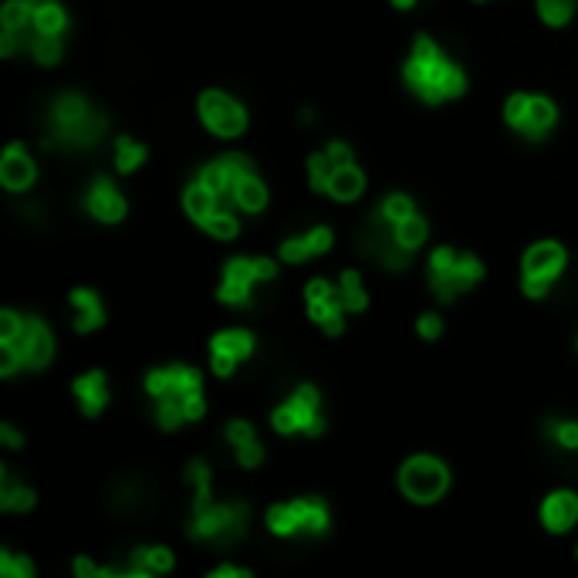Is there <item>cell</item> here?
Here are the masks:
<instances>
[{"mask_svg":"<svg viewBox=\"0 0 578 578\" xmlns=\"http://www.w3.org/2000/svg\"><path fill=\"white\" fill-rule=\"evenodd\" d=\"M426 220L416 213L413 200L406 193H389L382 207L372 213L366 230H362V254L379 261L389 271H403L413 261V251L426 244Z\"/></svg>","mask_w":578,"mask_h":578,"instance_id":"obj_1","label":"cell"},{"mask_svg":"<svg viewBox=\"0 0 578 578\" xmlns=\"http://www.w3.org/2000/svg\"><path fill=\"white\" fill-rule=\"evenodd\" d=\"M146 393L156 403V423L163 430H180L183 423H197L207 413L203 376L193 366H166L146 376Z\"/></svg>","mask_w":578,"mask_h":578,"instance_id":"obj_2","label":"cell"},{"mask_svg":"<svg viewBox=\"0 0 578 578\" xmlns=\"http://www.w3.org/2000/svg\"><path fill=\"white\" fill-rule=\"evenodd\" d=\"M403 78H406L409 92L426 105H443L450 99H460V95L467 92L464 68H460L437 41L423 38V34L413 44V55L406 58Z\"/></svg>","mask_w":578,"mask_h":578,"instance_id":"obj_3","label":"cell"},{"mask_svg":"<svg viewBox=\"0 0 578 578\" xmlns=\"http://www.w3.org/2000/svg\"><path fill=\"white\" fill-rule=\"evenodd\" d=\"M55 355V342L41 318L0 311V376H14L21 369H44Z\"/></svg>","mask_w":578,"mask_h":578,"instance_id":"obj_4","label":"cell"},{"mask_svg":"<svg viewBox=\"0 0 578 578\" xmlns=\"http://www.w3.org/2000/svg\"><path fill=\"white\" fill-rule=\"evenodd\" d=\"M105 129H109V119H105L92 102L75 92H65L58 95L48 109V136H44V146L92 149L95 142L105 136Z\"/></svg>","mask_w":578,"mask_h":578,"instance_id":"obj_5","label":"cell"},{"mask_svg":"<svg viewBox=\"0 0 578 578\" xmlns=\"http://www.w3.org/2000/svg\"><path fill=\"white\" fill-rule=\"evenodd\" d=\"M186 535L203 545H234L247 535V504L244 501H224L217 504L197 501L193 504L190 524H186Z\"/></svg>","mask_w":578,"mask_h":578,"instance_id":"obj_6","label":"cell"},{"mask_svg":"<svg viewBox=\"0 0 578 578\" xmlns=\"http://www.w3.org/2000/svg\"><path fill=\"white\" fill-rule=\"evenodd\" d=\"M480 278H484V264L474 254H457L453 247H437L430 254V291L443 305L470 291Z\"/></svg>","mask_w":578,"mask_h":578,"instance_id":"obj_7","label":"cell"},{"mask_svg":"<svg viewBox=\"0 0 578 578\" xmlns=\"http://www.w3.org/2000/svg\"><path fill=\"white\" fill-rule=\"evenodd\" d=\"M328 504L322 497H295V501L274 504L268 511V528L278 538H301V535H325L328 531Z\"/></svg>","mask_w":578,"mask_h":578,"instance_id":"obj_8","label":"cell"},{"mask_svg":"<svg viewBox=\"0 0 578 578\" xmlns=\"http://www.w3.org/2000/svg\"><path fill=\"white\" fill-rule=\"evenodd\" d=\"M565 264H568V254L558 240H538V244H531L521 261V291L528 298L541 301L555 288V281L562 278Z\"/></svg>","mask_w":578,"mask_h":578,"instance_id":"obj_9","label":"cell"},{"mask_svg":"<svg viewBox=\"0 0 578 578\" xmlns=\"http://www.w3.org/2000/svg\"><path fill=\"white\" fill-rule=\"evenodd\" d=\"M274 430L284 433V437H295V433H305V437H322L325 433V416H322V396H318L315 386H298L284 403L271 413Z\"/></svg>","mask_w":578,"mask_h":578,"instance_id":"obj_10","label":"cell"},{"mask_svg":"<svg viewBox=\"0 0 578 578\" xmlns=\"http://www.w3.org/2000/svg\"><path fill=\"white\" fill-rule=\"evenodd\" d=\"M450 487V470L443 460L430 457V453H416L399 467V491H403L413 504H433L447 494Z\"/></svg>","mask_w":578,"mask_h":578,"instance_id":"obj_11","label":"cell"},{"mask_svg":"<svg viewBox=\"0 0 578 578\" xmlns=\"http://www.w3.org/2000/svg\"><path fill=\"white\" fill-rule=\"evenodd\" d=\"M278 268L268 257H234L224 264V281H220L217 298L230 308H247L254 298V288L261 281H271Z\"/></svg>","mask_w":578,"mask_h":578,"instance_id":"obj_12","label":"cell"},{"mask_svg":"<svg viewBox=\"0 0 578 578\" xmlns=\"http://www.w3.org/2000/svg\"><path fill=\"white\" fill-rule=\"evenodd\" d=\"M504 122L528 142H541L555 129L558 109L545 95H511V99L504 102Z\"/></svg>","mask_w":578,"mask_h":578,"instance_id":"obj_13","label":"cell"},{"mask_svg":"<svg viewBox=\"0 0 578 578\" xmlns=\"http://www.w3.org/2000/svg\"><path fill=\"white\" fill-rule=\"evenodd\" d=\"M197 112H200L203 126H207L213 136H220V139H237L240 132L247 129L244 105L230 99L227 92H217V88H210V92L200 95Z\"/></svg>","mask_w":578,"mask_h":578,"instance_id":"obj_14","label":"cell"},{"mask_svg":"<svg viewBox=\"0 0 578 578\" xmlns=\"http://www.w3.org/2000/svg\"><path fill=\"white\" fill-rule=\"evenodd\" d=\"M305 301H308V318L322 328L325 335H342L345 328V301H342V291L335 284H328L325 278H315L305 288Z\"/></svg>","mask_w":578,"mask_h":578,"instance_id":"obj_15","label":"cell"},{"mask_svg":"<svg viewBox=\"0 0 578 578\" xmlns=\"http://www.w3.org/2000/svg\"><path fill=\"white\" fill-rule=\"evenodd\" d=\"M328 156H332V180H328V197L339 200V203H352L362 197V190H366V173L359 170V163H355L352 156V146H345V142H328Z\"/></svg>","mask_w":578,"mask_h":578,"instance_id":"obj_16","label":"cell"},{"mask_svg":"<svg viewBox=\"0 0 578 578\" xmlns=\"http://www.w3.org/2000/svg\"><path fill=\"white\" fill-rule=\"evenodd\" d=\"M251 355H254V335L244 332V328H227V332H217L210 339V369L220 379L234 376V369L244 359H251Z\"/></svg>","mask_w":578,"mask_h":578,"instance_id":"obj_17","label":"cell"},{"mask_svg":"<svg viewBox=\"0 0 578 578\" xmlns=\"http://www.w3.org/2000/svg\"><path fill=\"white\" fill-rule=\"evenodd\" d=\"M247 173H254L251 159L240 156V153H227V156H220V159H213V163L203 166L197 180L207 186V190L217 193L220 200L230 203V193H234V186L244 180Z\"/></svg>","mask_w":578,"mask_h":578,"instance_id":"obj_18","label":"cell"},{"mask_svg":"<svg viewBox=\"0 0 578 578\" xmlns=\"http://www.w3.org/2000/svg\"><path fill=\"white\" fill-rule=\"evenodd\" d=\"M85 207L95 220H102V224H119V220H126L129 203L109 176H95L85 193Z\"/></svg>","mask_w":578,"mask_h":578,"instance_id":"obj_19","label":"cell"},{"mask_svg":"<svg viewBox=\"0 0 578 578\" xmlns=\"http://www.w3.org/2000/svg\"><path fill=\"white\" fill-rule=\"evenodd\" d=\"M34 180H38V166L28 156V149L21 142H11L4 149V156H0V183H4V190L24 193Z\"/></svg>","mask_w":578,"mask_h":578,"instance_id":"obj_20","label":"cell"},{"mask_svg":"<svg viewBox=\"0 0 578 578\" xmlns=\"http://www.w3.org/2000/svg\"><path fill=\"white\" fill-rule=\"evenodd\" d=\"M332 244H335L332 227H315V230H308V234H301V237L284 240L278 254H281L284 264H305V261H311V257L328 254V251H332Z\"/></svg>","mask_w":578,"mask_h":578,"instance_id":"obj_21","label":"cell"},{"mask_svg":"<svg viewBox=\"0 0 578 578\" xmlns=\"http://www.w3.org/2000/svg\"><path fill=\"white\" fill-rule=\"evenodd\" d=\"M541 524L551 535H565L578 524V494L575 491H551L541 504Z\"/></svg>","mask_w":578,"mask_h":578,"instance_id":"obj_22","label":"cell"},{"mask_svg":"<svg viewBox=\"0 0 578 578\" xmlns=\"http://www.w3.org/2000/svg\"><path fill=\"white\" fill-rule=\"evenodd\" d=\"M224 437L227 443L234 447V457H237V464L240 467H261V460H264V447L257 443V433H254V426L251 423H244V420H234V423H227V430H224Z\"/></svg>","mask_w":578,"mask_h":578,"instance_id":"obj_23","label":"cell"},{"mask_svg":"<svg viewBox=\"0 0 578 578\" xmlns=\"http://www.w3.org/2000/svg\"><path fill=\"white\" fill-rule=\"evenodd\" d=\"M71 389H75V399L85 416H99L105 403H109V382H105V372H99V369L78 376Z\"/></svg>","mask_w":578,"mask_h":578,"instance_id":"obj_24","label":"cell"},{"mask_svg":"<svg viewBox=\"0 0 578 578\" xmlns=\"http://www.w3.org/2000/svg\"><path fill=\"white\" fill-rule=\"evenodd\" d=\"M71 308H75V332H95L105 325V308L102 298L92 288H75L71 291Z\"/></svg>","mask_w":578,"mask_h":578,"instance_id":"obj_25","label":"cell"},{"mask_svg":"<svg viewBox=\"0 0 578 578\" xmlns=\"http://www.w3.org/2000/svg\"><path fill=\"white\" fill-rule=\"evenodd\" d=\"M28 4H31L34 34H51V38H65V31H68V11L61 7V0H28Z\"/></svg>","mask_w":578,"mask_h":578,"instance_id":"obj_26","label":"cell"},{"mask_svg":"<svg viewBox=\"0 0 578 578\" xmlns=\"http://www.w3.org/2000/svg\"><path fill=\"white\" fill-rule=\"evenodd\" d=\"M176 558L170 548L163 545H142L129 555V568L136 578H146V575H159V572H173Z\"/></svg>","mask_w":578,"mask_h":578,"instance_id":"obj_27","label":"cell"},{"mask_svg":"<svg viewBox=\"0 0 578 578\" xmlns=\"http://www.w3.org/2000/svg\"><path fill=\"white\" fill-rule=\"evenodd\" d=\"M230 203L244 213H261L264 207H268V186L257 180L254 173H247L244 180L234 186V193H230Z\"/></svg>","mask_w":578,"mask_h":578,"instance_id":"obj_28","label":"cell"},{"mask_svg":"<svg viewBox=\"0 0 578 578\" xmlns=\"http://www.w3.org/2000/svg\"><path fill=\"white\" fill-rule=\"evenodd\" d=\"M0 508L4 511H31L34 508V491L28 484H17L7 467H0Z\"/></svg>","mask_w":578,"mask_h":578,"instance_id":"obj_29","label":"cell"},{"mask_svg":"<svg viewBox=\"0 0 578 578\" xmlns=\"http://www.w3.org/2000/svg\"><path fill=\"white\" fill-rule=\"evenodd\" d=\"M149 149L142 142L129 139V136H119L115 139V170L119 173H136L142 163H146Z\"/></svg>","mask_w":578,"mask_h":578,"instance_id":"obj_30","label":"cell"},{"mask_svg":"<svg viewBox=\"0 0 578 578\" xmlns=\"http://www.w3.org/2000/svg\"><path fill=\"white\" fill-rule=\"evenodd\" d=\"M541 433H545L548 443H555L558 450L578 453V423L575 420H545Z\"/></svg>","mask_w":578,"mask_h":578,"instance_id":"obj_31","label":"cell"},{"mask_svg":"<svg viewBox=\"0 0 578 578\" xmlns=\"http://www.w3.org/2000/svg\"><path fill=\"white\" fill-rule=\"evenodd\" d=\"M61 41H65V38H51V34H34L31 31L28 55L38 61V65L51 68V65H58V58H61Z\"/></svg>","mask_w":578,"mask_h":578,"instance_id":"obj_32","label":"cell"},{"mask_svg":"<svg viewBox=\"0 0 578 578\" xmlns=\"http://www.w3.org/2000/svg\"><path fill=\"white\" fill-rule=\"evenodd\" d=\"M535 4H538L541 21H545L548 28H565V24L575 17L578 0H535Z\"/></svg>","mask_w":578,"mask_h":578,"instance_id":"obj_33","label":"cell"},{"mask_svg":"<svg viewBox=\"0 0 578 578\" xmlns=\"http://www.w3.org/2000/svg\"><path fill=\"white\" fill-rule=\"evenodd\" d=\"M339 291H342V301H345V308H349V311H366L369 295H366V288H362V278L355 271L342 274Z\"/></svg>","mask_w":578,"mask_h":578,"instance_id":"obj_34","label":"cell"},{"mask_svg":"<svg viewBox=\"0 0 578 578\" xmlns=\"http://www.w3.org/2000/svg\"><path fill=\"white\" fill-rule=\"evenodd\" d=\"M332 156H328V149L325 153H315L308 159V183H311V190L315 193H328V180H332Z\"/></svg>","mask_w":578,"mask_h":578,"instance_id":"obj_35","label":"cell"},{"mask_svg":"<svg viewBox=\"0 0 578 578\" xmlns=\"http://www.w3.org/2000/svg\"><path fill=\"white\" fill-rule=\"evenodd\" d=\"M0 575L4 578H34V565L17 551H0Z\"/></svg>","mask_w":578,"mask_h":578,"instance_id":"obj_36","label":"cell"},{"mask_svg":"<svg viewBox=\"0 0 578 578\" xmlns=\"http://www.w3.org/2000/svg\"><path fill=\"white\" fill-rule=\"evenodd\" d=\"M416 332H420V339H426V342H433V339H440L443 335V322H440V315H423L420 322H416Z\"/></svg>","mask_w":578,"mask_h":578,"instance_id":"obj_37","label":"cell"},{"mask_svg":"<svg viewBox=\"0 0 578 578\" xmlns=\"http://www.w3.org/2000/svg\"><path fill=\"white\" fill-rule=\"evenodd\" d=\"M75 575L78 578H102V568L95 562H88V558H75Z\"/></svg>","mask_w":578,"mask_h":578,"instance_id":"obj_38","label":"cell"},{"mask_svg":"<svg viewBox=\"0 0 578 578\" xmlns=\"http://www.w3.org/2000/svg\"><path fill=\"white\" fill-rule=\"evenodd\" d=\"M210 578H251L247 568H237V565H217L210 572Z\"/></svg>","mask_w":578,"mask_h":578,"instance_id":"obj_39","label":"cell"},{"mask_svg":"<svg viewBox=\"0 0 578 578\" xmlns=\"http://www.w3.org/2000/svg\"><path fill=\"white\" fill-rule=\"evenodd\" d=\"M0 440H4V443H7V447H11V450H17V447H21V443H24V437H21V433L14 430L11 423H0Z\"/></svg>","mask_w":578,"mask_h":578,"instance_id":"obj_40","label":"cell"},{"mask_svg":"<svg viewBox=\"0 0 578 578\" xmlns=\"http://www.w3.org/2000/svg\"><path fill=\"white\" fill-rule=\"evenodd\" d=\"M413 4H416V0H393V7H399V11H409Z\"/></svg>","mask_w":578,"mask_h":578,"instance_id":"obj_41","label":"cell"}]
</instances>
